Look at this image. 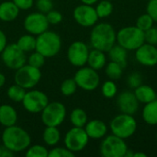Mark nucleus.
Returning a JSON list of instances; mask_svg holds the SVG:
<instances>
[{
    "label": "nucleus",
    "instance_id": "obj_29",
    "mask_svg": "<svg viewBox=\"0 0 157 157\" xmlns=\"http://www.w3.org/2000/svg\"><path fill=\"white\" fill-rule=\"evenodd\" d=\"M25 90L22 86L15 84L7 89V97L14 102H22L26 94Z\"/></svg>",
    "mask_w": 157,
    "mask_h": 157
},
{
    "label": "nucleus",
    "instance_id": "obj_21",
    "mask_svg": "<svg viewBox=\"0 0 157 157\" xmlns=\"http://www.w3.org/2000/svg\"><path fill=\"white\" fill-rule=\"evenodd\" d=\"M17 120L16 109L9 105L0 106V124L5 127L13 126Z\"/></svg>",
    "mask_w": 157,
    "mask_h": 157
},
{
    "label": "nucleus",
    "instance_id": "obj_42",
    "mask_svg": "<svg viewBox=\"0 0 157 157\" xmlns=\"http://www.w3.org/2000/svg\"><path fill=\"white\" fill-rule=\"evenodd\" d=\"M15 5L22 10L29 9L33 6V0H12Z\"/></svg>",
    "mask_w": 157,
    "mask_h": 157
},
{
    "label": "nucleus",
    "instance_id": "obj_4",
    "mask_svg": "<svg viewBox=\"0 0 157 157\" xmlns=\"http://www.w3.org/2000/svg\"><path fill=\"white\" fill-rule=\"evenodd\" d=\"M117 42L127 51H136L144 41V32L136 26L121 29L117 32Z\"/></svg>",
    "mask_w": 157,
    "mask_h": 157
},
{
    "label": "nucleus",
    "instance_id": "obj_40",
    "mask_svg": "<svg viewBox=\"0 0 157 157\" xmlns=\"http://www.w3.org/2000/svg\"><path fill=\"white\" fill-rule=\"evenodd\" d=\"M36 6H37V8L40 10V12L46 14L50 10L52 9L53 4L52 0H37Z\"/></svg>",
    "mask_w": 157,
    "mask_h": 157
},
{
    "label": "nucleus",
    "instance_id": "obj_38",
    "mask_svg": "<svg viewBox=\"0 0 157 157\" xmlns=\"http://www.w3.org/2000/svg\"><path fill=\"white\" fill-rule=\"evenodd\" d=\"M144 41L152 45H157V28L153 26L144 31Z\"/></svg>",
    "mask_w": 157,
    "mask_h": 157
},
{
    "label": "nucleus",
    "instance_id": "obj_36",
    "mask_svg": "<svg viewBox=\"0 0 157 157\" xmlns=\"http://www.w3.org/2000/svg\"><path fill=\"white\" fill-rule=\"evenodd\" d=\"M75 153L71 152L67 148H63V147H56L52 149L49 154L48 157H74Z\"/></svg>",
    "mask_w": 157,
    "mask_h": 157
},
{
    "label": "nucleus",
    "instance_id": "obj_37",
    "mask_svg": "<svg viewBox=\"0 0 157 157\" xmlns=\"http://www.w3.org/2000/svg\"><path fill=\"white\" fill-rule=\"evenodd\" d=\"M127 83L130 86V87L135 89L136 87H138L139 86L143 84V76L138 72L132 73L127 78Z\"/></svg>",
    "mask_w": 157,
    "mask_h": 157
},
{
    "label": "nucleus",
    "instance_id": "obj_39",
    "mask_svg": "<svg viewBox=\"0 0 157 157\" xmlns=\"http://www.w3.org/2000/svg\"><path fill=\"white\" fill-rule=\"evenodd\" d=\"M46 17H47L49 24H52V25L59 24L63 19L62 14L60 12H58L56 10H52V9L50 10L48 13H46Z\"/></svg>",
    "mask_w": 157,
    "mask_h": 157
},
{
    "label": "nucleus",
    "instance_id": "obj_47",
    "mask_svg": "<svg viewBox=\"0 0 157 157\" xmlns=\"http://www.w3.org/2000/svg\"><path fill=\"white\" fill-rule=\"evenodd\" d=\"M133 157H147V155L143 152H137V153H134Z\"/></svg>",
    "mask_w": 157,
    "mask_h": 157
},
{
    "label": "nucleus",
    "instance_id": "obj_1",
    "mask_svg": "<svg viewBox=\"0 0 157 157\" xmlns=\"http://www.w3.org/2000/svg\"><path fill=\"white\" fill-rule=\"evenodd\" d=\"M117 41V32L109 23H99L93 26L90 42L94 49L108 52Z\"/></svg>",
    "mask_w": 157,
    "mask_h": 157
},
{
    "label": "nucleus",
    "instance_id": "obj_26",
    "mask_svg": "<svg viewBox=\"0 0 157 157\" xmlns=\"http://www.w3.org/2000/svg\"><path fill=\"white\" fill-rule=\"evenodd\" d=\"M71 123L74 127L84 128L87 122V115L86 112L82 109H75L70 115Z\"/></svg>",
    "mask_w": 157,
    "mask_h": 157
},
{
    "label": "nucleus",
    "instance_id": "obj_13",
    "mask_svg": "<svg viewBox=\"0 0 157 157\" xmlns=\"http://www.w3.org/2000/svg\"><path fill=\"white\" fill-rule=\"evenodd\" d=\"M74 18L75 20L82 27L88 28L93 27L98 20L96 8L91 5L82 4L76 6L74 10Z\"/></svg>",
    "mask_w": 157,
    "mask_h": 157
},
{
    "label": "nucleus",
    "instance_id": "obj_18",
    "mask_svg": "<svg viewBox=\"0 0 157 157\" xmlns=\"http://www.w3.org/2000/svg\"><path fill=\"white\" fill-rule=\"evenodd\" d=\"M84 129L87 133L89 139L95 140L104 138L108 132V127L106 123L100 120H92L90 121H87Z\"/></svg>",
    "mask_w": 157,
    "mask_h": 157
},
{
    "label": "nucleus",
    "instance_id": "obj_32",
    "mask_svg": "<svg viewBox=\"0 0 157 157\" xmlns=\"http://www.w3.org/2000/svg\"><path fill=\"white\" fill-rule=\"evenodd\" d=\"M101 91L102 94L105 98H112L117 95L118 92V87L116 86V84L113 82V80H109L106 81L101 87Z\"/></svg>",
    "mask_w": 157,
    "mask_h": 157
},
{
    "label": "nucleus",
    "instance_id": "obj_10",
    "mask_svg": "<svg viewBox=\"0 0 157 157\" xmlns=\"http://www.w3.org/2000/svg\"><path fill=\"white\" fill-rule=\"evenodd\" d=\"M89 137L84 128L74 127L68 131L64 138V144L73 153H77L86 148Z\"/></svg>",
    "mask_w": 157,
    "mask_h": 157
},
{
    "label": "nucleus",
    "instance_id": "obj_46",
    "mask_svg": "<svg viewBox=\"0 0 157 157\" xmlns=\"http://www.w3.org/2000/svg\"><path fill=\"white\" fill-rule=\"evenodd\" d=\"M6 83V76L0 73V87H2Z\"/></svg>",
    "mask_w": 157,
    "mask_h": 157
},
{
    "label": "nucleus",
    "instance_id": "obj_3",
    "mask_svg": "<svg viewBox=\"0 0 157 157\" xmlns=\"http://www.w3.org/2000/svg\"><path fill=\"white\" fill-rule=\"evenodd\" d=\"M62 47V40L60 36L53 32L46 30L38 35L36 39L35 50L42 54L45 58L53 57L57 55Z\"/></svg>",
    "mask_w": 157,
    "mask_h": 157
},
{
    "label": "nucleus",
    "instance_id": "obj_19",
    "mask_svg": "<svg viewBox=\"0 0 157 157\" xmlns=\"http://www.w3.org/2000/svg\"><path fill=\"white\" fill-rule=\"evenodd\" d=\"M19 8L13 1H5L0 4V19L6 22L13 21L18 16Z\"/></svg>",
    "mask_w": 157,
    "mask_h": 157
},
{
    "label": "nucleus",
    "instance_id": "obj_25",
    "mask_svg": "<svg viewBox=\"0 0 157 157\" xmlns=\"http://www.w3.org/2000/svg\"><path fill=\"white\" fill-rule=\"evenodd\" d=\"M60 132L57 127L53 126H46V129L43 132V141L46 144L50 146L56 145L60 141Z\"/></svg>",
    "mask_w": 157,
    "mask_h": 157
},
{
    "label": "nucleus",
    "instance_id": "obj_2",
    "mask_svg": "<svg viewBox=\"0 0 157 157\" xmlns=\"http://www.w3.org/2000/svg\"><path fill=\"white\" fill-rule=\"evenodd\" d=\"M2 142L5 147L13 153H19L27 150L30 144L29 134L16 125L6 127L2 134Z\"/></svg>",
    "mask_w": 157,
    "mask_h": 157
},
{
    "label": "nucleus",
    "instance_id": "obj_6",
    "mask_svg": "<svg viewBox=\"0 0 157 157\" xmlns=\"http://www.w3.org/2000/svg\"><path fill=\"white\" fill-rule=\"evenodd\" d=\"M66 116L65 106L61 102H52L41 111V121L45 126H60Z\"/></svg>",
    "mask_w": 157,
    "mask_h": 157
},
{
    "label": "nucleus",
    "instance_id": "obj_23",
    "mask_svg": "<svg viewBox=\"0 0 157 157\" xmlns=\"http://www.w3.org/2000/svg\"><path fill=\"white\" fill-rule=\"evenodd\" d=\"M109 57L110 61L121 64L123 68L127 66V57L128 51L119 44H115L109 52Z\"/></svg>",
    "mask_w": 157,
    "mask_h": 157
},
{
    "label": "nucleus",
    "instance_id": "obj_44",
    "mask_svg": "<svg viewBox=\"0 0 157 157\" xmlns=\"http://www.w3.org/2000/svg\"><path fill=\"white\" fill-rule=\"evenodd\" d=\"M14 153L11 152L10 150H8L6 147L3 146L0 147V157H7V156H13Z\"/></svg>",
    "mask_w": 157,
    "mask_h": 157
},
{
    "label": "nucleus",
    "instance_id": "obj_16",
    "mask_svg": "<svg viewBox=\"0 0 157 157\" xmlns=\"http://www.w3.org/2000/svg\"><path fill=\"white\" fill-rule=\"evenodd\" d=\"M139 104L134 92L125 90L117 98V106L121 113L134 115L139 109Z\"/></svg>",
    "mask_w": 157,
    "mask_h": 157
},
{
    "label": "nucleus",
    "instance_id": "obj_48",
    "mask_svg": "<svg viewBox=\"0 0 157 157\" xmlns=\"http://www.w3.org/2000/svg\"><path fill=\"white\" fill-rule=\"evenodd\" d=\"M156 138H157V132H156Z\"/></svg>",
    "mask_w": 157,
    "mask_h": 157
},
{
    "label": "nucleus",
    "instance_id": "obj_30",
    "mask_svg": "<svg viewBox=\"0 0 157 157\" xmlns=\"http://www.w3.org/2000/svg\"><path fill=\"white\" fill-rule=\"evenodd\" d=\"M112 11H113V5L109 0L100 1L96 7V12L98 14V18H104L110 16Z\"/></svg>",
    "mask_w": 157,
    "mask_h": 157
},
{
    "label": "nucleus",
    "instance_id": "obj_34",
    "mask_svg": "<svg viewBox=\"0 0 157 157\" xmlns=\"http://www.w3.org/2000/svg\"><path fill=\"white\" fill-rule=\"evenodd\" d=\"M48 150L42 145H33L27 149V157H48Z\"/></svg>",
    "mask_w": 157,
    "mask_h": 157
},
{
    "label": "nucleus",
    "instance_id": "obj_11",
    "mask_svg": "<svg viewBox=\"0 0 157 157\" xmlns=\"http://www.w3.org/2000/svg\"><path fill=\"white\" fill-rule=\"evenodd\" d=\"M1 53L3 63L10 69L17 70L26 63L25 52L17 45V43L6 45Z\"/></svg>",
    "mask_w": 157,
    "mask_h": 157
},
{
    "label": "nucleus",
    "instance_id": "obj_20",
    "mask_svg": "<svg viewBox=\"0 0 157 157\" xmlns=\"http://www.w3.org/2000/svg\"><path fill=\"white\" fill-rule=\"evenodd\" d=\"M134 94L140 103L147 104L157 99V94L155 90L150 86L142 84L134 89Z\"/></svg>",
    "mask_w": 157,
    "mask_h": 157
},
{
    "label": "nucleus",
    "instance_id": "obj_22",
    "mask_svg": "<svg viewBox=\"0 0 157 157\" xmlns=\"http://www.w3.org/2000/svg\"><path fill=\"white\" fill-rule=\"evenodd\" d=\"M87 63L89 67L98 71L106 66L107 63V58L104 52L94 49L91 52H89L88 58H87Z\"/></svg>",
    "mask_w": 157,
    "mask_h": 157
},
{
    "label": "nucleus",
    "instance_id": "obj_15",
    "mask_svg": "<svg viewBox=\"0 0 157 157\" xmlns=\"http://www.w3.org/2000/svg\"><path fill=\"white\" fill-rule=\"evenodd\" d=\"M49 27V22L47 20L46 15L39 13H31L28 15L24 20L25 29L32 35H40L46 31Z\"/></svg>",
    "mask_w": 157,
    "mask_h": 157
},
{
    "label": "nucleus",
    "instance_id": "obj_45",
    "mask_svg": "<svg viewBox=\"0 0 157 157\" xmlns=\"http://www.w3.org/2000/svg\"><path fill=\"white\" fill-rule=\"evenodd\" d=\"M98 0H81V2L83 3V4H86V5H94V4H96L97 2H98Z\"/></svg>",
    "mask_w": 157,
    "mask_h": 157
},
{
    "label": "nucleus",
    "instance_id": "obj_17",
    "mask_svg": "<svg viewBox=\"0 0 157 157\" xmlns=\"http://www.w3.org/2000/svg\"><path fill=\"white\" fill-rule=\"evenodd\" d=\"M135 58L137 62L144 66H155L157 64V48L144 42L136 51Z\"/></svg>",
    "mask_w": 157,
    "mask_h": 157
},
{
    "label": "nucleus",
    "instance_id": "obj_28",
    "mask_svg": "<svg viewBox=\"0 0 157 157\" xmlns=\"http://www.w3.org/2000/svg\"><path fill=\"white\" fill-rule=\"evenodd\" d=\"M123 67L115 63V62H112L110 61L107 65H106V75L109 76V79L111 80H118L121 78V76L122 75V73H123Z\"/></svg>",
    "mask_w": 157,
    "mask_h": 157
},
{
    "label": "nucleus",
    "instance_id": "obj_43",
    "mask_svg": "<svg viewBox=\"0 0 157 157\" xmlns=\"http://www.w3.org/2000/svg\"><path fill=\"white\" fill-rule=\"evenodd\" d=\"M6 46V36L0 29V53L4 51Z\"/></svg>",
    "mask_w": 157,
    "mask_h": 157
},
{
    "label": "nucleus",
    "instance_id": "obj_14",
    "mask_svg": "<svg viewBox=\"0 0 157 157\" xmlns=\"http://www.w3.org/2000/svg\"><path fill=\"white\" fill-rule=\"evenodd\" d=\"M89 50L87 45L83 41L73 42L67 52V57L70 63L76 67H82L87 63Z\"/></svg>",
    "mask_w": 157,
    "mask_h": 157
},
{
    "label": "nucleus",
    "instance_id": "obj_24",
    "mask_svg": "<svg viewBox=\"0 0 157 157\" xmlns=\"http://www.w3.org/2000/svg\"><path fill=\"white\" fill-rule=\"evenodd\" d=\"M143 119L149 125H157V99L145 104L143 109Z\"/></svg>",
    "mask_w": 157,
    "mask_h": 157
},
{
    "label": "nucleus",
    "instance_id": "obj_12",
    "mask_svg": "<svg viewBox=\"0 0 157 157\" xmlns=\"http://www.w3.org/2000/svg\"><path fill=\"white\" fill-rule=\"evenodd\" d=\"M48 97L40 90H31L26 92L22 100L23 107L30 113H40L48 105Z\"/></svg>",
    "mask_w": 157,
    "mask_h": 157
},
{
    "label": "nucleus",
    "instance_id": "obj_35",
    "mask_svg": "<svg viewBox=\"0 0 157 157\" xmlns=\"http://www.w3.org/2000/svg\"><path fill=\"white\" fill-rule=\"evenodd\" d=\"M44 63H45V57L40 52H38L37 51L29 57V64L33 67L40 68L44 65Z\"/></svg>",
    "mask_w": 157,
    "mask_h": 157
},
{
    "label": "nucleus",
    "instance_id": "obj_49",
    "mask_svg": "<svg viewBox=\"0 0 157 157\" xmlns=\"http://www.w3.org/2000/svg\"><path fill=\"white\" fill-rule=\"evenodd\" d=\"M109 1H112V0H109Z\"/></svg>",
    "mask_w": 157,
    "mask_h": 157
},
{
    "label": "nucleus",
    "instance_id": "obj_41",
    "mask_svg": "<svg viewBox=\"0 0 157 157\" xmlns=\"http://www.w3.org/2000/svg\"><path fill=\"white\" fill-rule=\"evenodd\" d=\"M146 13H148L155 22H157V0L148 1L146 6Z\"/></svg>",
    "mask_w": 157,
    "mask_h": 157
},
{
    "label": "nucleus",
    "instance_id": "obj_27",
    "mask_svg": "<svg viewBox=\"0 0 157 157\" xmlns=\"http://www.w3.org/2000/svg\"><path fill=\"white\" fill-rule=\"evenodd\" d=\"M17 45L24 52H31V51L35 50V48H36V38H34L32 35H29V34L23 35L18 39Z\"/></svg>",
    "mask_w": 157,
    "mask_h": 157
},
{
    "label": "nucleus",
    "instance_id": "obj_31",
    "mask_svg": "<svg viewBox=\"0 0 157 157\" xmlns=\"http://www.w3.org/2000/svg\"><path fill=\"white\" fill-rule=\"evenodd\" d=\"M154 19L152 18V17L148 14V13H145V14H143L141 15L137 20H136V27L138 29H140L142 31H145L147 29H149L150 28H152L154 26Z\"/></svg>",
    "mask_w": 157,
    "mask_h": 157
},
{
    "label": "nucleus",
    "instance_id": "obj_5",
    "mask_svg": "<svg viewBox=\"0 0 157 157\" xmlns=\"http://www.w3.org/2000/svg\"><path fill=\"white\" fill-rule=\"evenodd\" d=\"M109 128L112 134L125 140L136 132L137 122L133 115L121 113L111 120Z\"/></svg>",
    "mask_w": 157,
    "mask_h": 157
},
{
    "label": "nucleus",
    "instance_id": "obj_9",
    "mask_svg": "<svg viewBox=\"0 0 157 157\" xmlns=\"http://www.w3.org/2000/svg\"><path fill=\"white\" fill-rule=\"evenodd\" d=\"M77 86L86 90L93 91L99 86L100 78L97 70L91 67H80L74 77Z\"/></svg>",
    "mask_w": 157,
    "mask_h": 157
},
{
    "label": "nucleus",
    "instance_id": "obj_7",
    "mask_svg": "<svg viewBox=\"0 0 157 157\" xmlns=\"http://www.w3.org/2000/svg\"><path fill=\"white\" fill-rule=\"evenodd\" d=\"M127 150L125 140L114 134L105 137L100 144V154L104 157H124Z\"/></svg>",
    "mask_w": 157,
    "mask_h": 157
},
{
    "label": "nucleus",
    "instance_id": "obj_50",
    "mask_svg": "<svg viewBox=\"0 0 157 157\" xmlns=\"http://www.w3.org/2000/svg\"><path fill=\"white\" fill-rule=\"evenodd\" d=\"M147 1H150V0H147Z\"/></svg>",
    "mask_w": 157,
    "mask_h": 157
},
{
    "label": "nucleus",
    "instance_id": "obj_33",
    "mask_svg": "<svg viewBox=\"0 0 157 157\" xmlns=\"http://www.w3.org/2000/svg\"><path fill=\"white\" fill-rule=\"evenodd\" d=\"M77 88V85L74 78H69L64 80L61 85V92L63 96H72L75 93Z\"/></svg>",
    "mask_w": 157,
    "mask_h": 157
},
{
    "label": "nucleus",
    "instance_id": "obj_8",
    "mask_svg": "<svg viewBox=\"0 0 157 157\" xmlns=\"http://www.w3.org/2000/svg\"><path fill=\"white\" fill-rule=\"evenodd\" d=\"M41 78L40 68L33 67L29 64H24L18 68L15 75V83L25 89L34 87Z\"/></svg>",
    "mask_w": 157,
    "mask_h": 157
}]
</instances>
